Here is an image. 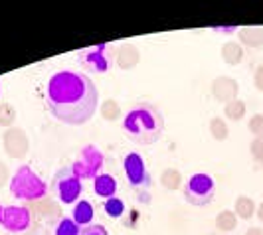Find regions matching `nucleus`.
Listing matches in <instances>:
<instances>
[{
  "label": "nucleus",
  "mask_w": 263,
  "mask_h": 235,
  "mask_svg": "<svg viewBox=\"0 0 263 235\" xmlns=\"http://www.w3.org/2000/svg\"><path fill=\"white\" fill-rule=\"evenodd\" d=\"M50 192L62 204H76L83 194V182L73 170L64 166L53 174L52 182H50Z\"/></svg>",
  "instance_id": "obj_4"
},
{
  "label": "nucleus",
  "mask_w": 263,
  "mask_h": 235,
  "mask_svg": "<svg viewBox=\"0 0 263 235\" xmlns=\"http://www.w3.org/2000/svg\"><path fill=\"white\" fill-rule=\"evenodd\" d=\"M255 83H257V87L259 89H263V67L257 71V77H255Z\"/></svg>",
  "instance_id": "obj_17"
},
{
  "label": "nucleus",
  "mask_w": 263,
  "mask_h": 235,
  "mask_svg": "<svg viewBox=\"0 0 263 235\" xmlns=\"http://www.w3.org/2000/svg\"><path fill=\"white\" fill-rule=\"evenodd\" d=\"M53 235H81V227L71 218H62L53 227Z\"/></svg>",
  "instance_id": "obj_12"
},
{
  "label": "nucleus",
  "mask_w": 263,
  "mask_h": 235,
  "mask_svg": "<svg viewBox=\"0 0 263 235\" xmlns=\"http://www.w3.org/2000/svg\"><path fill=\"white\" fill-rule=\"evenodd\" d=\"M121 129L131 143L139 144V146L158 143L164 132L162 111L153 103L133 105L121 123Z\"/></svg>",
  "instance_id": "obj_2"
},
{
  "label": "nucleus",
  "mask_w": 263,
  "mask_h": 235,
  "mask_svg": "<svg viewBox=\"0 0 263 235\" xmlns=\"http://www.w3.org/2000/svg\"><path fill=\"white\" fill-rule=\"evenodd\" d=\"M259 220H261V222H263V206H261V208H259Z\"/></svg>",
  "instance_id": "obj_19"
},
{
  "label": "nucleus",
  "mask_w": 263,
  "mask_h": 235,
  "mask_svg": "<svg viewBox=\"0 0 263 235\" xmlns=\"http://www.w3.org/2000/svg\"><path fill=\"white\" fill-rule=\"evenodd\" d=\"M46 101L55 121L67 127H81L95 115L99 91L89 75L73 69H62L48 81Z\"/></svg>",
  "instance_id": "obj_1"
},
{
  "label": "nucleus",
  "mask_w": 263,
  "mask_h": 235,
  "mask_svg": "<svg viewBox=\"0 0 263 235\" xmlns=\"http://www.w3.org/2000/svg\"><path fill=\"white\" fill-rule=\"evenodd\" d=\"M93 218H95V208L89 200H79L78 204L73 206V211H71V220L78 223L79 227H87L93 223Z\"/></svg>",
  "instance_id": "obj_11"
},
{
  "label": "nucleus",
  "mask_w": 263,
  "mask_h": 235,
  "mask_svg": "<svg viewBox=\"0 0 263 235\" xmlns=\"http://www.w3.org/2000/svg\"><path fill=\"white\" fill-rule=\"evenodd\" d=\"M250 235H261L259 229H250Z\"/></svg>",
  "instance_id": "obj_18"
},
{
  "label": "nucleus",
  "mask_w": 263,
  "mask_h": 235,
  "mask_svg": "<svg viewBox=\"0 0 263 235\" xmlns=\"http://www.w3.org/2000/svg\"><path fill=\"white\" fill-rule=\"evenodd\" d=\"M10 194L20 202H36L48 194V186L32 166H20L10 180Z\"/></svg>",
  "instance_id": "obj_3"
},
{
  "label": "nucleus",
  "mask_w": 263,
  "mask_h": 235,
  "mask_svg": "<svg viewBox=\"0 0 263 235\" xmlns=\"http://www.w3.org/2000/svg\"><path fill=\"white\" fill-rule=\"evenodd\" d=\"M123 168H125V176H127V182L131 186L135 192L139 194H145L151 190L153 186V176L151 172L146 170V164L143 156L139 152H129L123 158Z\"/></svg>",
  "instance_id": "obj_6"
},
{
  "label": "nucleus",
  "mask_w": 263,
  "mask_h": 235,
  "mask_svg": "<svg viewBox=\"0 0 263 235\" xmlns=\"http://www.w3.org/2000/svg\"><path fill=\"white\" fill-rule=\"evenodd\" d=\"M81 235H109V231L101 223H91L87 227H81Z\"/></svg>",
  "instance_id": "obj_16"
},
{
  "label": "nucleus",
  "mask_w": 263,
  "mask_h": 235,
  "mask_svg": "<svg viewBox=\"0 0 263 235\" xmlns=\"http://www.w3.org/2000/svg\"><path fill=\"white\" fill-rule=\"evenodd\" d=\"M103 209H105V213L109 216V218L117 220V218H121V216L125 213V202H123V200H119L117 196L109 198V200L103 202Z\"/></svg>",
  "instance_id": "obj_13"
},
{
  "label": "nucleus",
  "mask_w": 263,
  "mask_h": 235,
  "mask_svg": "<svg viewBox=\"0 0 263 235\" xmlns=\"http://www.w3.org/2000/svg\"><path fill=\"white\" fill-rule=\"evenodd\" d=\"M79 62L91 73H105L113 66L111 60V48L109 44H99L95 48H87L79 53Z\"/></svg>",
  "instance_id": "obj_8"
},
{
  "label": "nucleus",
  "mask_w": 263,
  "mask_h": 235,
  "mask_svg": "<svg viewBox=\"0 0 263 235\" xmlns=\"http://www.w3.org/2000/svg\"><path fill=\"white\" fill-rule=\"evenodd\" d=\"M32 223V213L26 206H0V225L8 233H24Z\"/></svg>",
  "instance_id": "obj_7"
},
{
  "label": "nucleus",
  "mask_w": 263,
  "mask_h": 235,
  "mask_svg": "<svg viewBox=\"0 0 263 235\" xmlns=\"http://www.w3.org/2000/svg\"><path fill=\"white\" fill-rule=\"evenodd\" d=\"M241 36H243V40H246L250 46H261V42H263L261 30H246Z\"/></svg>",
  "instance_id": "obj_15"
},
{
  "label": "nucleus",
  "mask_w": 263,
  "mask_h": 235,
  "mask_svg": "<svg viewBox=\"0 0 263 235\" xmlns=\"http://www.w3.org/2000/svg\"><path fill=\"white\" fill-rule=\"evenodd\" d=\"M93 192L103 200L115 198L117 194V180L111 174H97V178L93 180Z\"/></svg>",
  "instance_id": "obj_10"
},
{
  "label": "nucleus",
  "mask_w": 263,
  "mask_h": 235,
  "mask_svg": "<svg viewBox=\"0 0 263 235\" xmlns=\"http://www.w3.org/2000/svg\"><path fill=\"white\" fill-rule=\"evenodd\" d=\"M101 162H103V158L99 154V150H97L95 146H87V148L83 150V158L78 160V162H73L71 170L78 174L81 180H87V178H93V180H95Z\"/></svg>",
  "instance_id": "obj_9"
},
{
  "label": "nucleus",
  "mask_w": 263,
  "mask_h": 235,
  "mask_svg": "<svg viewBox=\"0 0 263 235\" xmlns=\"http://www.w3.org/2000/svg\"><path fill=\"white\" fill-rule=\"evenodd\" d=\"M214 196H216V184L212 180V176L204 172L192 174L184 184V198L190 206H196V208L208 206Z\"/></svg>",
  "instance_id": "obj_5"
},
{
  "label": "nucleus",
  "mask_w": 263,
  "mask_h": 235,
  "mask_svg": "<svg viewBox=\"0 0 263 235\" xmlns=\"http://www.w3.org/2000/svg\"><path fill=\"white\" fill-rule=\"evenodd\" d=\"M237 211H239V216L241 218H251V213H253V202L248 200V198H239L237 200Z\"/></svg>",
  "instance_id": "obj_14"
}]
</instances>
